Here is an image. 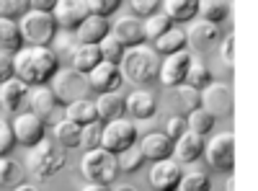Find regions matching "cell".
Returning a JSON list of instances; mask_svg holds the SVG:
<instances>
[{"label":"cell","mask_w":258,"mask_h":191,"mask_svg":"<svg viewBox=\"0 0 258 191\" xmlns=\"http://www.w3.org/2000/svg\"><path fill=\"white\" fill-rule=\"evenodd\" d=\"M59 70V54L52 47H21L13 54V78L26 83L29 88L47 86Z\"/></svg>","instance_id":"obj_1"},{"label":"cell","mask_w":258,"mask_h":191,"mask_svg":"<svg viewBox=\"0 0 258 191\" xmlns=\"http://www.w3.org/2000/svg\"><path fill=\"white\" fill-rule=\"evenodd\" d=\"M119 65H121L124 80H129L137 88H147V86H153V83H158L160 54L147 44L129 47V49H124V57H121Z\"/></svg>","instance_id":"obj_2"},{"label":"cell","mask_w":258,"mask_h":191,"mask_svg":"<svg viewBox=\"0 0 258 191\" xmlns=\"http://www.w3.org/2000/svg\"><path fill=\"white\" fill-rule=\"evenodd\" d=\"M64 147H59L54 140H41L36 142L34 147H29V153H26V168H29V173L39 181H49L54 178L62 168H64Z\"/></svg>","instance_id":"obj_3"},{"label":"cell","mask_w":258,"mask_h":191,"mask_svg":"<svg viewBox=\"0 0 258 191\" xmlns=\"http://www.w3.org/2000/svg\"><path fill=\"white\" fill-rule=\"evenodd\" d=\"M80 171H83V176L88 178L91 183L111 186L119 178V163H116L114 153L103 150V147H96V150H85V158L80 163Z\"/></svg>","instance_id":"obj_4"},{"label":"cell","mask_w":258,"mask_h":191,"mask_svg":"<svg viewBox=\"0 0 258 191\" xmlns=\"http://www.w3.org/2000/svg\"><path fill=\"white\" fill-rule=\"evenodd\" d=\"M21 36H24L31 47H49L57 36V24L54 16L44 11H29L21 16Z\"/></svg>","instance_id":"obj_5"},{"label":"cell","mask_w":258,"mask_h":191,"mask_svg":"<svg viewBox=\"0 0 258 191\" xmlns=\"http://www.w3.org/2000/svg\"><path fill=\"white\" fill-rule=\"evenodd\" d=\"M88 80H85L83 73L73 70V68H59L52 78V93L57 98V103H73L78 98H83L85 93H88Z\"/></svg>","instance_id":"obj_6"},{"label":"cell","mask_w":258,"mask_h":191,"mask_svg":"<svg viewBox=\"0 0 258 191\" xmlns=\"http://www.w3.org/2000/svg\"><path fill=\"white\" fill-rule=\"evenodd\" d=\"M137 145V126L135 121L129 119H111L109 124L103 126V135H101V147L109 150L114 155L129 150V147Z\"/></svg>","instance_id":"obj_7"},{"label":"cell","mask_w":258,"mask_h":191,"mask_svg":"<svg viewBox=\"0 0 258 191\" xmlns=\"http://www.w3.org/2000/svg\"><path fill=\"white\" fill-rule=\"evenodd\" d=\"M207 163L214 171L230 173L235 165V135L232 132H220L217 137H212V142L204 147Z\"/></svg>","instance_id":"obj_8"},{"label":"cell","mask_w":258,"mask_h":191,"mask_svg":"<svg viewBox=\"0 0 258 191\" xmlns=\"http://www.w3.org/2000/svg\"><path fill=\"white\" fill-rule=\"evenodd\" d=\"M232 106H235V98H232V88L227 83H209L202 91V109H207L214 119L230 116Z\"/></svg>","instance_id":"obj_9"},{"label":"cell","mask_w":258,"mask_h":191,"mask_svg":"<svg viewBox=\"0 0 258 191\" xmlns=\"http://www.w3.org/2000/svg\"><path fill=\"white\" fill-rule=\"evenodd\" d=\"M222 41V29L217 24H209V21H194L186 31V44L194 49V52H209L214 49Z\"/></svg>","instance_id":"obj_10"},{"label":"cell","mask_w":258,"mask_h":191,"mask_svg":"<svg viewBox=\"0 0 258 191\" xmlns=\"http://www.w3.org/2000/svg\"><path fill=\"white\" fill-rule=\"evenodd\" d=\"M52 16H54V24L62 31H75L83 21L91 16V11H88L85 0H57Z\"/></svg>","instance_id":"obj_11"},{"label":"cell","mask_w":258,"mask_h":191,"mask_svg":"<svg viewBox=\"0 0 258 191\" xmlns=\"http://www.w3.org/2000/svg\"><path fill=\"white\" fill-rule=\"evenodd\" d=\"M181 165L176 160H155L147 173V183L153 191H176L181 181Z\"/></svg>","instance_id":"obj_12"},{"label":"cell","mask_w":258,"mask_h":191,"mask_svg":"<svg viewBox=\"0 0 258 191\" xmlns=\"http://www.w3.org/2000/svg\"><path fill=\"white\" fill-rule=\"evenodd\" d=\"M29 103H31V114L39 116L44 124H57L59 121V109H57V98L52 93L49 86H34L29 93Z\"/></svg>","instance_id":"obj_13"},{"label":"cell","mask_w":258,"mask_h":191,"mask_svg":"<svg viewBox=\"0 0 258 191\" xmlns=\"http://www.w3.org/2000/svg\"><path fill=\"white\" fill-rule=\"evenodd\" d=\"M88 86L98 93H114L121 88L124 83V75H121V68L114 65V62H98V65L85 75Z\"/></svg>","instance_id":"obj_14"},{"label":"cell","mask_w":258,"mask_h":191,"mask_svg":"<svg viewBox=\"0 0 258 191\" xmlns=\"http://www.w3.org/2000/svg\"><path fill=\"white\" fill-rule=\"evenodd\" d=\"M191 54L186 49L181 52H173V54H168L165 62L160 65V75L158 80L163 83L165 88H176L181 86V83H186V75H188V65H191Z\"/></svg>","instance_id":"obj_15"},{"label":"cell","mask_w":258,"mask_h":191,"mask_svg":"<svg viewBox=\"0 0 258 191\" xmlns=\"http://www.w3.org/2000/svg\"><path fill=\"white\" fill-rule=\"evenodd\" d=\"M11 130L16 135V142L18 145H26V147H34L36 142L44 140V132H47V124L41 121L39 116H34L31 111L26 114H18L11 124Z\"/></svg>","instance_id":"obj_16"},{"label":"cell","mask_w":258,"mask_h":191,"mask_svg":"<svg viewBox=\"0 0 258 191\" xmlns=\"http://www.w3.org/2000/svg\"><path fill=\"white\" fill-rule=\"evenodd\" d=\"M119 44L124 47V49H129V47H140V44H145V29H142V21L140 18H135V16H124V18H119L116 24L111 26V31H109Z\"/></svg>","instance_id":"obj_17"},{"label":"cell","mask_w":258,"mask_h":191,"mask_svg":"<svg viewBox=\"0 0 258 191\" xmlns=\"http://www.w3.org/2000/svg\"><path fill=\"white\" fill-rule=\"evenodd\" d=\"M168 98H170L176 116H188L191 111H197L202 106V91L186 86V83H181L176 88H168Z\"/></svg>","instance_id":"obj_18"},{"label":"cell","mask_w":258,"mask_h":191,"mask_svg":"<svg viewBox=\"0 0 258 191\" xmlns=\"http://www.w3.org/2000/svg\"><path fill=\"white\" fill-rule=\"evenodd\" d=\"M202 155H204V137L194 135L188 130L173 142V158H176V163H197Z\"/></svg>","instance_id":"obj_19"},{"label":"cell","mask_w":258,"mask_h":191,"mask_svg":"<svg viewBox=\"0 0 258 191\" xmlns=\"http://www.w3.org/2000/svg\"><path fill=\"white\" fill-rule=\"evenodd\" d=\"M126 114L129 116H135V119H153L155 116V111H158V101H155V96L150 93V91H145V88H137V91H132L126 98Z\"/></svg>","instance_id":"obj_20"},{"label":"cell","mask_w":258,"mask_h":191,"mask_svg":"<svg viewBox=\"0 0 258 191\" xmlns=\"http://www.w3.org/2000/svg\"><path fill=\"white\" fill-rule=\"evenodd\" d=\"M140 150L145 155V160H168V158H173V140H170L165 132H150L142 145H140Z\"/></svg>","instance_id":"obj_21"},{"label":"cell","mask_w":258,"mask_h":191,"mask_svg":"<svg viewBox=\"0 0 258 191\" xmlns=\"http://www.w3.org/2000/svg\"><path fill=\"white\" fill-rule=\"evenodd\" d=\"M24 96H29V86L21 83L18 78H11L6 83H0V109H6L8 114H16L21 109Z\"/></svg>","instance_id":"obj_22"},{"label":"cell","mask_w":258,"mask_h":191,"mask_svg":"<svg viewBox=\"0 0 258 191\" xmlns=\"http://www.w3.org/2000/svg\"><path fill=\"white\" fill-rule=\"evenodd\" d=\"M75 31H78L80 44H98L103 36H109L111 24H109V18H101V16H93V13H91Z\"/></svg>","instance_id":"obj_23"},{"label":"cell","mask_w":258,"mask_h":191,"mask_svg":"<svg viewBox=\"0 0 258 191\" xmlns=\"http://www.w3.org/2000/svg\"><path fill=\"white\" fill-rule=\"evenodd\" d=\"M70 54H73V70H78L83 75H88L98 62H103L98 44H78V47H73Z\"/></svg>","instance_id":"obj_24"},{"label":"cell","mask_w":258,"mask_h":191,"mask_svg":"<svg viewBox=\"0 0 258 191\" xmlns=\"http://www.w3.org/2000/svg\"><path fill=\"white\" fill-rule=\"evenodd\" d=\"M96 111H98V119H106V121L124 119V114H126V101H124V96H119L116 91H114V93H101L98 101H96Z\"/></svg>","instance_id":"obj_25"},{"label":"cell","mask_w":258,"mask_h":191,"mask_svg":"<svg viewBox=\"0 0 258 191\" xmlns=\"http://www.w3.org/2000/svg\"><path fill=\"white\" fill-rule=\"evenodd\" d=\"M230 11H232V0H199L197 3V16L217 26L230 18Z\"/></svg>","instance_id":"obj_26"},{"label":"cell","mask_w":258,"mask_h":191,"mask_svg":"<svg viewBox=\"0 0 258 191\" xmlns=\"http://www.w3.org/2000/svg\"><path fill=\"white\" fill-rule=\"evenodd\" d=\"M21 47H24V36H21L18 24L13 18H3V16H0V52L16 54Z\"/></svg>","instance_id":"obj_27"},{"label":"cell","mask_w":258,"mask_h":191,"mask_svg":"<svg viewBox=\"0 0 258 191\" xmlns=\"http://www.w3.org/2000/svg\"><path fill=\"white\" fill-rule=\"evenodd\" d=\"M64 119H70L75 121L78 126H85V124H91L98 119V111H96V103L88 101V98H78L73 103L64 106Z\"/></svg>","instance_id":"obj_28"},{"label":"cell","mask_w":258,"mask_h":191,"mask_svg":"<svg viewBox=\"0 0 258 191\" xmlns=\"http://www.w3.org/2000/svg\"><path fill=\"white\" fill-rule=\"evenodd\" d=\"M197 3L199 0H163V8L173 24H186L197 18Z\"/></svg>","instance_id":"obj_29"},{"label":"cell","mask_w":258,"mask_h":191,"mask_svg":"<svg viewBox=\"0 0 258 191\" xmlns=\"http://www.w3.org/2000/svg\"><path fill=\"white\" fill-rule=\"evenodd\" d=\"M153 49L158 52V54H173V52H181L183 47H186V31L181 29V26H173L170 31H165L163 36H158L155 41H153Z\"/></svg>","instance_id":"obj_30"},{"label":"cell","mask_w":258,"mask_h":191,"mask_svg":"<svg viewBox=\"0 0 258 191\" xmlns=\"http://www.w3.org/2000/svg\"><path fill=\"white\" fill-rule=\"evenodd\" d=\"M54 142L64 150H70V147H80V126L70 119H59L54 124Z\"/></svg>","instance_id":"obj_31"},{"label":"cell","mask_w":258,"mask_h":191,"mask_svg":"<svg viewBox=\"0 0 258 191\" xmlns=\"http://www.w3.org/2000/svg\"><path fill=\"white\" fill-rule=\"evenodd\" d=\"M209 83H212V70H209V65H207V62H202V59H191L188 75H186V86L197 88V91H204Z\"/></svg>","instance_id":"obj_32"},{"label":"cell","mask_w":258,"mask_h":191,"mask_svg":"<svg viewBox=\"0 0 258 191\" xmlns=\"http://www.w3.org/2000/svg\"><path fill=\"white\" fill-rule=\"evenodd\" d=\"M186 126H188V132H194V135H199V137H207L212 130H214V116L207 111V109H199L197 111H191L188 116H186Z\"/></svg>","instance_id":"obj_33"},{"label":"cell","mask_w":258,"mask_h":191,"mask_svg":"<svg viewBox=\"0 0 258 191\" xmlns=\"http://www.w3.org/2000/svg\"><path fill=\"white\" fill-rule=\"evenodd\" d=\"M176 24L170 21L165 13H153V16H147L145 18V24H142V29H145V39H150V41H155L158 36H163L165 31H170Z\"/></svg>","instance_id":"obj_34"},{"label":"cell","mask_w":258,"mask_h":191,"mask_svg":"<svg viewBox=\"0 0 258 191\" xmlns=\"http://www.w3.org/2000/svg\"><path fill=\"white\" fill-rule=\"evenodd\" d=\"M24 178V168L11 158H0V186L3 188H16Z\"/></svg>","instance_id":"obj_35"},{"label":"cell","mask_w":258,"mask_h":191,"mask_svg":"<svg viewBox=\"0 0 258 191\" xmlns=\"http://www.w3.org/2000/svg\"><path fill=\"white\" fill-rule=\"evenodd\" d=\"M101 135H103L101 119L80 126V147H85V150H96V147H101Z\"/></svg>","instance_id":"obj_36"},{"label":"cell","mask_w":258,"mask_h":191,"mask_svg":"<svg viewBox=\"0 0 258 191\" xmlns=\"http://www.w3.org/2000/svg\"><path fill=\"white\" fill-rule=\"evenodd\" d=\"M116 163H119V171H124V173H135V171H140V168L145 165V155H142L140 147L135 145V147H129V150L119 153Z\"/></svg>","instance_id":"obj_37"},{"label":"cell","mask_w":258,"mask_h":191,"mask_svg":"<svg viewBox=\"0 0 258 191\" xmlns=\"http://www.w3.org/2000/svg\"><path fill=\"white\" fill-rule=\"evenodd\" d=\"M176 191H212V181L207 173H199V171H194V173H186L181 176L178 181V188Z\"/></svg>","instance_id":"obj_38"},{"label":"cell","mask_w":258,"mask_h":191,"mask_svg":"<svg viewBox=\"0 0 258 191\" xmlns=\"http://www.w3.org/2000/svg\"><path fill=\"white\" fill-rule=\"evenodd\" d=\"M98 49H101L103 62H114V65H119L121 57H124V47L119 44V41H116L111 34H109V36H103V39L98 41Z\"/></svg>","instance_id":"obj_39"},{"label":"cell","mask_w":258,"mask_h":191,"mask_svg":"<svg viewBox=\"0 0 258 191\" xmlns=\"http://www.w3.org/2000/svg\"><path fill=\"white\" fill-rule=\"evenodd\" d=\"M31 11V0H0V16L3 18H18Z\"/></svg>","instance_id":"obj_40"},{"label":"cell","mask_w":258,"mask_h":191,"mask_svg":"<svg viewBox=\"0 0 258 191\" xmlns=\"http://www.w3.org/2000/svg\"><path fill=\"white\" fill-rule=\"evenodd\" d=\"M85 3H88V11H91L93 16L109 18V16H114V13L121 8L124 0H85Z\"/></svg>","instance_id":"obj_41"},{"label":"cell","mask_w":258,"mask_h":191,"mask_svg":"<svg viewBox=\"0 0 258 191\" xmlns=\"http://www.w3.org/2000/svg\"><path fill=\"white\" fill-rule=\"evenodd\" d=\"M13 147H16V135L11 130V121L0 119V158H6Z\"/></svg>","instance_id":"obj_42"},{"label":"cell","mask_w":258,"mask_h":191,"mask_svg":"<svg viewBox=\"0 0 258 191\" xmlns=\"http://www.w3.org/2000/svg\"><path fill=\"white\" fill-rule=\"evenodd\" d=\"M160 3L163 0H129V8H132L135 13H140L142 18H147V16L160 11Z\"/></svg>","instance_id":"obj_43"},{"label":"cell","mask_w":258,"mask_h":191,"mask_svg":"<svg viewBox=\"0 0 258 191\" xmlns=\"http://www.w3.org/2000/svg\"><path fill=\"white\" fill-rule=\"evenodd\" d=\"M220 57L225 59V65L232 68L235 65V34H227L220 44Z\"/></svg>","instance_id":"obj_44"},{"label":"cell","mask_w":258,"mask_h":191,"mask_svg":"<svg viewBox=\"0 0 258 191\" xmlns=\"http://www.w3.org/2000/svg\"><path fill=\"white\" fill-rule=\"evenodd\" d=\"M186 130H188V126H186V119H183V116H170V119H168V124H165V135H168L170 140H173V142H176Z\"/></svg>","instance_id":"obj_45"},{"label":"cell","mask_w":258,"mask_h":191,"mask_svg":"<svg viewBox=\"0 0 258 191\" xmlns=\"http://www.w3.org/2000/svg\"><path fill=\"white\" fill-rule=\"evenodd\" d=\"M13 78V54L0 52V83H6Z\"/></svg>","instance_id":"obj_46"},{"label":"cell","mask_w":258,"mask_h":191,"mask_svg":"<svg viewBox=\"0 0 258 191\" xmlns=\"http://www.w3.org/2000/svg\"><path fill=\"white\" fill-rule=\"evenodd\" d=\"M57 6V0H31V11H44V13H52Z\"/></svg>","instance_id":"obj_47"},{"label":"cell","mask_w":258,"mask_h":191,"mask_svg":"<svg viewBox=\"0 0 258 191\" xmlns=\"http://www.w3.org/2000/svg\"><path fill=\"white\" fill-rule=\"evenodd\" d=\"M59 36H62V39L57 41V49H54L57 54H62V52H68V49L73 47V39H70V34H59Z\"/></svg>","instance_id":"obj_48"},{"label":"cell","mask_w":258,"mask_h":191,"mask_svg":"<svg viewBox=\"0 0 258 191\" xmlns=\"http://www.w3.org/2000/svg\"><path fill=\"white\" fill-rule=\"evenodd\" d=\"M80 191H111V188H109V186H103V183H91V181H88Z\"/></svg>","instance_id":"obj_49"},{"label":"cell","mask_w":258,"mask_h":191,"mask_svg":"<svg viewBox=\"0 0 258 191\" xmlns=\"http://www.w3.org/2000/svg\"><path fill=\"white\" fill-rule=\"evenodd\" d=\"M13 191H39V188H36V186H31V183H18Z\"/></svg>","instance_id":"obj_50"},{"label":"cell","mask_w":258,"mask_h":191,"mask_svg":"<svg viewBox=\"0 0 258 191\" xmlns=\"http://www.w3.org/2000/svg\"><path fill=\"white\" fill-rule=\"evenodd\" d=\"M114 191H137V188H135V186H116Z\"/></svg>","instance_id":"obj_51"},{"label":"cell","mask_w":258,"mask_h":191,"mask_svg":"<svg viewBox=\"0 0 258 191\" xmlns=\"http://www.w3.org/2000/svg\"><path fill=\"white\" fill-rule=\"evenodd\" d=\"M227 191H235V181H232V178L227 181Z\"/></svg>","instance_id":"obj_52"}]
</instances>
